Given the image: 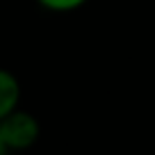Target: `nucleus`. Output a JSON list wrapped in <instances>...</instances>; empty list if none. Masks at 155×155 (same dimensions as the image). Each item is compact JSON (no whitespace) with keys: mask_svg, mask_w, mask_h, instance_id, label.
<instances>
[{"mask_svg":"<svg viewBox=\"0 0 155 155\" xmlns=\"http://www.w3.org/2000/svg\"><path fill=\"white\" fill-rule=\"evenodd\" d=\"M37 2L50 12H73L78 7H82L87 0H37Z\"/></svg>","mask_w":155,"mask_h":155,"instance_id":"nucleus-3","label":"nucleus"},{"mask_svg":"<svg viewBox=\"0 0 155 155\" xmlns=\"http://www.w3.org/2000/svg\"><path fill=\"white\" fill-rule=\"evenodd\" d=\"M39 132L41 128H39L37 116L18 107L0 119V137L9 150H25L34 146L39 139Z\"/></svg>","mask_w":155,"mask_h":155,"instance_id":"nucleus-1","label":"nucleus"},{"mask_svg":"<svg viewBox=\"0 0 155 155\" xmlns=\"http://www.w3.org/2000/svg\"><path fill=\"white\" fill-rule=\"evenodd\" d=\"M9 153V148L5 146V141H2V137H0V155H7Z\"/></svg>","mask_w":155,"mask_h":155,"instance_id":"nucleus-4","label":"nucleus"},{"mask_svg":"<svg viewBox=\"0 0 155 155\" xmlns=\"http://www.w3.org/2000/svg\"><path fill=\"white\" fill-rule=\"evenodd\" d=\"M18 101H21L18 78L7 68H0V119L7 116L12 110H16Z\"/></svg>","mask_w":155,"mask_h":155,"instance_id":"nucleus-2","label":"nucleus"}]
</instances>
